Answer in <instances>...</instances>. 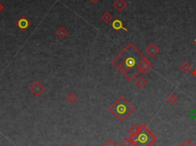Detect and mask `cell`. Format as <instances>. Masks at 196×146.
Here are the masks:
<instances>
[{"label": "cell", "mask_w": 196, "mask_h": 146, "mask_svg": "<svg viewBox=\"0 0 196 146\" xmlns=\"http://www.w3.org/2000/svg\"><path fill=\"white\" fill-rule=\"evenodd\" d=\"M146 61V57L132 43H129L111 63L129 81H133L141 73Z\"/></svg>", "instance_id": "6da1fadb"}, {"label": "cell", "mask_w": 196, "mask_h": 146, "mask_svg": "<svg viewBox=\"0 0 196 146\" xmlns=\"http://www.w3.org/2000/svg\"><path fill=\"white\" fill-rule=\"evenodd\" d=\"M110 112L120 122H123L134 111V108L123 96L114 102L109 108Z\"/></svg>", "instance_id": "7a4b0ae2"}, {"label": "cell", "mask_w": 196, "mask_h": 146, "mask_svg": "<svg viewBox=\"0 0 196 146\" xmlns=\"http://www.w3.org/2000/svg\"><path fill=\"white\" fill-rule=\"evenodd\" d=\"M130 138L136 146H150L157 140V137L145 125H140L138 132Z\"/></svg>", "instance_id": "3957f363"}, {"label": "cell", "mask_w": 196, "mask_h": 146, "mask_svg": "<svg viewBox=\"0 0 196 146\" xmlns=\"http://www.w3.org/2000/svg\"><path fill=\"white\" fill-rule=\"evenodd\" d=\"M30 91L32 92L33 94L35 96H39L44 91H45V87L42 86V84L41 83H39V81H36L34 84H32L30 87Z\"/></svg>", "instance_id": "277c9868"}, {"label": "cell", "mask_w": 196, "mask_h": 146, "mask_svg": "<svg viewBox=\"0 0 196 146\" xmlns=\"http://www.w3.org/2000/svg\"><path fill=\"white\" fill-rule=\"evenodd\" d=\"M16 26L22 31H25L29 26L31 25V22L28 20V18L25 16H22L21 18L16 22Z\"/></svg>", "instance_id": "5b68a950"}, {"label": "cell", "mask_w": 196, "mask_h": 146, "mask_svg": "<svg viewBox=\"0 0 196 146\" xmlns=\"http://www.w3.org/2000/svg\"><path fill=\"white\" fill-rule=\"evenodd\" d=\"M146 52L147 53V55H150L151 58H154L156 55H157L160 52V49H159V48L156 44L151 43L146 48Z\"/></svg>", "instance_id": "8992f818"}, {"label": "cell", "mask_w": 196, "mask_h": 146, "mask_svg": "<svg viewBox=\"0 0 196 146\" xmlns=\"http://www.w3.org/2000/svg\"><path fill=\"white\" fill-rule=\"evenodd\" d=\"M111 26H112V28L114 29V30L119 31V30H121V29H123V30L127 32V28H126L124 27L123 23L122 21L120 20L119 18H117V19L113 20V22L112 24H111Z\"/></svg>", "instance_id": "52a82bcc"}, {"label": "cell", "mask_w": 196, "mask_h": 146, "mask_svg": "<svg viewBox=\"0 0 196 146\" xmlns=\"http://www.w3.org/2000/svg\"><path fill=\"white\" fill-rule=\"evenodd\" d=\"M113 6L116 8L118 12H122L127 6V4L124 0H116L113 3Z\"/></svg>", "instance_id": "ba28073f"}, {"label": "cell", "mask_w": 196, "mask_h": 146, "mask_svg": "<svg viewBox=\"0 0 196 146\" xmlns=\"http://www.w3.org/2000/svg\"><path fill=\"white\" fill-rule=\"evenodd\" d=\"M152 68H153V65H152L151 63L150 62V61L147 59V61L145 62V64H143V66L142 67L141 73L143 74H146V73H148L149 71L152 69Z\"/></svg>", "instance_id": "9c48e42d"}, {"label": "cell", "mask_w": 196, "mask_h": 146, "mask_svg": "<svg viewBox=\"0 0 196 146\" xmlns=\"http://www.w3.org/2000/svg\"><path fill=\"white\" fill-rule=\"evenodd\" d=\"M179 68H180V70L182 72L185 73V74H187V73L189 72V71L191 70V64H188V61H184V63H182L180 65Z\"/></svg>", "instance_id": "30bf717a"}, {"label": "cell", "mask_w": 196, "mask_h": 146, "mask_svg": "<svg viewBox=\"0 0 196 146\" xmlns=\"http://www.w3.org/2000/svg\"><path fill=\"white\" fill-rule=\"evenodd\" d=\"M146 84H147L146 80L142 77H139L138 80H137V81H136V85H137L140 89L144 88V87H146Z\"/></svg>", "instance_id": "8fae6325"}, {"label": "cell", "mask_w": 196, "mask_h": 146, "mask_svg": "<svg viewBox=\"0 0 196 146\" xmlns=\"http://www.w3.org/2000/svg\"><path fill=\"white\" fill-rule=\"evenodd\" d=\"M56 34L58 37H60L61 38H64L67 35V34H68V31L64 28V27H61L60 28L58 29V31L56 32Z\"/></svg>", "instance_id": "7c38bea8"}, {"label": "cell", "mask_w": 196, "mask_h": 146, "mask_svg": "<svg viewBox=\"0 0 196 146\" xmlns=\"http://www.w3.org/2000/svg\"><path fill=\"white\" fill-rule=\"evenodd\" d=\"M112 15H111L109 12H105L104 14L101 16V19L103 20V22L106 23V24H108V23L112 20Z\"/></svg>", "instance_id": "4fadbf2b"}, {"label": "cell", "mask_w": 196, "mask_h": 146, "mask_svg": "<svg viewBox=\"0 0 196 146\" xmlns=\"http://www.w3.org/2000/svg\"><path fill=\"white\" fill-rule=\"evenodd\" d=\"M139 129H140V126H138L137 125H133L132 127L129 129V133L130 134V135H134L138 132Z\"/></svg>", "instance_id": "5bb4252c"}, {"label": "cell", "mask_w": 196, "mask_h": 146, "mask_svg": "<svg viewBox=\"0 0 196 146\" xmlns=\"http://www.w3.org/2000/svg\"><path fill=\"white\" fill-rule=\"evenodd\" d=\"M177 100H178V99H177L176 96H175V94H173V93L170 94L167 97V102L169 103H170L171 105L175 104V103L177 102Z\"/></svg>", "instance_id": "9a60e30c"}, {"label": "cell", "mask_w": 196, "mask_h": 146, "mask_svg": "<svg viewBox=\"0 0 196 146\" xmlns=\"http://www.w3.org/2000/svg\"><path fill=\"white\" fill-rule=\"evenodd\" d=\"M133 144L132 140L130 138H125L122 141H121V145L122 146H131Z\"/></svg>", "instance_id": "2e32d148"}, {"label": "cell", "mask_w": 196, "mask_h": 146, "mask_svg": "<svg viewBox=\"0 0 196 146\" xmlns=\"http://www.w3.org/2000/svg\"><path fill=\"white\" fill-rule=\"evenodd\" d=\"M67 100H68V101L69 102V103H74V102L77 100V96H76L74 93H70L68 96H67Z\"/></svg>", "instance_id": "e0dca14e"}, {"label": "cell", "mask_w": 196, "mask_h": 146, "mask_svg": "<svg viewBox=\"0 0 196 146\" xmlns=\"http://www.w3.org/2000/svg\"><path fill=\"white\" fill-rule=\"evenodd\" d=\"M180 146H194V144H193L192 141L190 139H185V141L181 144Z\"/></svg>", "instance_id": "ac0fdd59"}, {"label": "cell", "mask_w": 196, "mask_h": 146, "mask_svg": "<svg viewBox=\"0 0 196 146\" xmlns=\"http://www.w3.org/2000/svg\"><path fill=\"white\" fill-rule=\"evenodd\" d=\"M103 146H117V145L116 143L114 142V141H113L111 139H109L107 141L105 142V144H103Z\"/></svg>", "instance_id": "d6986e66"}, {"label": "cell", "mask_w": 196, "mask_h": 146, "mask_svg": "<svg viewBox=\"0 0 196 146\" xmlns=\"http://www.w3.org/2000/svg\"><path fill=\"white\" fill-rule=\"evenodd\" d=\"M191 74H192V75L194 76V77H196V68H194V71H192V72H191Z\"/></svg>", "instance_id": "ffe728a7"}, {"label": "cell", "mask_w": 196, "mask_h": 146, "mask_svg": "<svg viewBox=\"0 0 196 146\" xmlns=\"http://www.w3.org/2000/svg\"><path fill=\"white\" fill-rule=\"evenodd\" d=\"M90 1H91V2H93V3H96V2H97L98 1H99V0H90Z\"/></svg>", "instance_id": "44dd1931"}, {"label": "cell", "mask_w": 196, "mask_h": 146, "mask_svg": "<svg viewBox=\"0 0 196 146\" xmlns=\"http://www.w3.org/2000/svg\"><path fill=\"white\" fill-rule=\"evenodd\" d=\"M2 8H3V6H2V5L0 4V11H2Z\"/></svg>", "instance_id": "7402d4cb"}, {"label": "cell", "mask_w": 196, "mask_h": 146, "mask_svg": "<svg viewBox=\"0 0 196 146\" xmlns=\"http://www.w3.org/2000/svg\"><path fill=\"white\" fill-rule=\"evenodd\" d=\"M194 45H195V46H196V39H195V40H194Z\"/></svg>", "instance_id": "603a6c76"}, {"label": "cell", "mask_w": 196, "mask_h": 146, "mask_svg": "<svg viewBox=\"0 0 196 146\" xmlns=\"http://www.w3.org/2000/svg\"><path fill=\"white\" fill-rule=\"evenodd\" d=\"M76 146H81V145H80V144H77V145H76Z\"/></svg>", "instance_id": "cb8c5ba5"}]
</instances>
